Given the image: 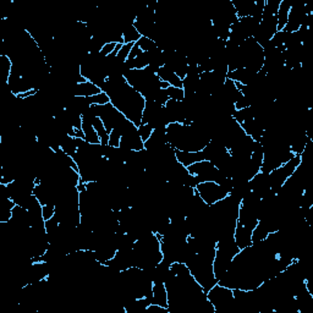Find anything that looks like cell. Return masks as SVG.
<instances>
[{
    "mask_svg": "<svg viewBox=\"0 0 313 313\" xmlns=\"http://www.w3.org/2000/svg\"><path fill=\"white\" fill-rule=\"evenodd\" d=\"M82 131L84 136V141L87 143H92V145H98L101 143L98 133L96 132L95 127L92 126V121L87 119H82Z\"/></svg>",
    "mask_w": 313,
    "mask_h": 313,
    "instance_id": "obj_11",
    "label": "cell"
},
{
    "mask_svg": "<svg viewBox=\"0 0 313 313\" xmlns=\"http://www.w3.org/2000/svg\"><path fill=\"white\" fill-rule=\"evenodd\" d=\"M166 93H168L169 99H172V101L183 102L184 98H185V91L184 88H179V87L169 86L166 88Z\"/></svg>",
    "mask_w": 313,
    "mask_h": 313,
    "instance_id": "obj_15",
    "label": "cell"
},
{
    "mask_svg": "<svg viewBox=\"0 0 313 313\" xmlns=\"http://www.w3.org/2000/svg\"><path fill=\"white\" fill-rule=\"evenodd\" d=\"M234 239H235L236 245H238L240 250L252 246V230L236 223L235 231H234Z\"/></svg>",
    "mask_w": 313,
    "mask_h": 313,
    "instance_id": "obj_5",
    "label": "cell"
},
{
    "mask_svg": "<svg viewBox=\"0 0 313 313\" xmlns=\"http://www.w3.org/2000/svg\"><path fill=\"white\" fill-rule=\"evenodd\" d=\"M292 7L291 0H280L279 9L277 13V21H278V31H283L285 27L286 22H288L289 13Z\"/></svg>",
    "mask_w": 313,
    "mask_h": 313,
    "instance_id": "obj_10",
    "label": "cell"
},
{
    "mask_svg": "<svg viewBox=\"0 0 313 313\" xmlns=\"http://www.w3.org/2000/svg\"><path fill=\"white\" fill-rule=\"evenodd\" d=\"M301 163V157L300 156H294L290 160H288L286 163H284L283 165H280L279 168H277L276 170L271 171L268 174V181L269 186H271V191L277 194L282 186L285 184V181L294 174L295 170L297 169V166Z\"/></svg>",
    "mask_w": 313,
    "mask_h": 313,
    "instance_id": "obj_2",
    "label": "cell"
},
{
    "mask_svg": "<svg viewBox=\"0 0 313 313\" xmlns=\"http://www.w3.org/2000/svg\"><path fill=\"white\" fill-rule=\"evenodd\" d=\"M116 46H118V43H114V42L105 43V44L103 46V48H102V51L99 52V54H101L102 57H104V58L109 57V55H112L114 51H115Z\"/></svg>",
    "mask_w": 313,
    "mask_h": 313,
    "instance_id": "obj_19",
    "label": "cell"
},
{
    "mask_svg": "<svg viewBox=\"0 0 313 313\" xmlns=\"http://www.w3.org/2000/svg\"><path fill=\"white\" fill-rule=\"evenodd\" d=\"M141 37L142 36L140 34V32L136 30L133 23H128V25L125 26L124 30H122V39H124L125 44H128V43L135 44V43L139 42Z\"/></svg>",
    "mask_w": 313,
    "mask_h": 313,
    "instance_id": "obj_13",
    "label": "cell"
},
{
    "mask_svg": "<svg viewBox=\"0 0 313 313\" xmlns=\"http://www.w3.org/2000/svg\"><path fill=\"white\" fill-rule=\"evenodd\" d=\"M187 170L191 175H194L198 183H206V181H214V183L221 184L227 179V176L219 170L216 166L209 160H201L195 164L187 166Z\"/></svg>",
    "mask_w": 313,
    "mask_h": 313,
    "instance_id": "obj_3",
    "label": "cell"
},
{
    "mask_svg": "<svg viewBox=\"0 0 313 313\" xmlns=\"http://www.w3.org/2000/svg\"><path fill=\"white\" fill-rule=\"evenodd\" d=\"M92 126L95 127L96 132L98 133L99 140H101V145L108 146V143H109V131L104 126L103 121H102V119L99 118V116H95V118H93Z\"/></svg>",
    "mask_w": 313,
    "mask_h": 313,
    "instance_id": "obj_12",
    "label": "cell"
},
{
    "mask_svg": "<svg viewBox=\"0 0 313 313\" xmlns=\"http://www.w3.org/2000/svg\"><path fill=\"white\" fill-rule=\"evenodd\" d=\"M137 46H139L140 49H141V51L145 52V53L156 51L157 48H159V47L157 46V43L154 42V40H152L151 38H147V37L140 38V40L137 42Z\"/></svg>",
    "mask_w": 313,
    "mask_h": 313,
    "instance_id": "obj_14",
    "label": "cell"
},
{
    "mask_svg": "<svg viewBox=\"0 0 313 313\" xmlns=\"http://www.w3.org/2000/svg\"><path fill=\"white\" fill-rule=\"evenodd\" d=\"M55 212H57V208H55L54 204H44V206L42 207V214L44 220L52 219L53 216L55 215Z\"/></svg>",
    "mask_w": 313,
    "mask_h": 313,
    "instance_id": "obj_18",
    "label": "cell"
},
{
    "mask_svg": "<svg viewBox=\"0 0 313 313\" xmlns=\"http://www.w3.org/2000/svg\"><path fill=\"white\" fill-rule=\"evenodd\" d=\"M120 141H121V132L119 130H112L109 133V143L108 145L112 147H120Z\"/></svg>",
    "mask_w": 313,
    "mask_h": 313,
    "instance_id": "obj_17",
    "label": "cell"
},
{
    "mask_svg": "<svg viewBox=\"0 0 313 313\" xmlns=\"http://www.w3.org/2000/svg\"><path fill=\"white\" fill-rule=\"evenodd\" d=\"M72 96L76 97H92V96L98 95L102 92L101 87H98L97 84L86 81L82 83H76L72 86Z\"/></svg>",
    "mask_w": 313,
    "mask_h": 313,
    "instance_id": "obj_7",
    "label": "cell"
},
{
    "mask_svg": "<svg viewBox=\"0 0 313 313\" xmlns=\"http://www.w3.org/2000/svg\"><path fill=\"white\" fill-rule=\"evenodd\" d=\"M207 298L215 308V313H235V297L233 289L216 283L207 292Z\"/></svg>",
    "mask_w": 313,
    "mask_h": 313,
    "instance_id": "obj_1",
    "label": "cell"
},
{
    "mask_svg": "<svg viewBox=\"0 0 313 313\" xmlns=\"http://www.w3.org/2000/svg\"><path fill=\"white\" fill-rule=\"evenodd\" d=\"M137 128H139V133L143 140V142L147 141L149 137H151V135L153 133V128L149 126L148 124H141Z\"/></svg>",
    "mask_w": 313,
    "mask_h": 313,
    "instance_id": "obj_16",
    "label": "cell"
},
{
    "mask_svg": "<svg viewBox=\"0 0 313 313\" xmlns=\"http://www.w3.org/2000/svg\"><path fill=\"white\" fill-rule=\"evenodd\" d=\"M195 192L208 206H212V204L224 200L225 197L229 196V191L224 186H221L220 184L214 183V181H206V183L198 184L196 186Z\"/></svg>",
    "mask_w": 313,
    "mask_h": 313,
    "instance_id": "obj_4",
    "label": "cell"
},
{
    "mask_svg": "<svg viewBox=\"0 0 313 313\" xmlns=\"http://www.w3.org/2000/svg\"><path fill=\"white\" fill-rule=\"evenodd\" d=\"M158 77L163 81V82H166L169 86L172 87H179V88H183V80L175 74L172 70L166 67L165 65H163L162 67H159V70L157 71Z\"/></svg>",
    "mask_w": 313,
    "mask_h": 313,
    "instance_id": "obj_9",
    "label": "cell"
},
{
    "mask_svg": "<svg viewBox=\"0 0 313 313\" xmlns=\"http://www.w3.org/2000/svg\"><path fill=\"white\" fill-rule=\"evenodd\" d=\"M151 301L153 305L168 308V291L164 283H153L151 292Z\"/></svg>",
    "mask_w": 313,
    "mask_h": 313,
    "instance_id": "obj_6",
    "label": "cell"
},
{
    "mask_svg": "<svg viewBox=\"0 0 313 313\" xmlns=\"http://www.w3.org/2000/svg\"><path fill=\"white\" fill-rule=\"evenodd\" d=\"M175 157H176V160L183 164L185 168L187 166L195 164V163L201 162V160H204V156L202 153V151L200 152H184V151H177L175 149Z\"/></svg>",
    "mask_w": 313,
    "mask_h": 313,
    "instance_id": "obj_8",
    "label": "cell"
}]
</instances>
